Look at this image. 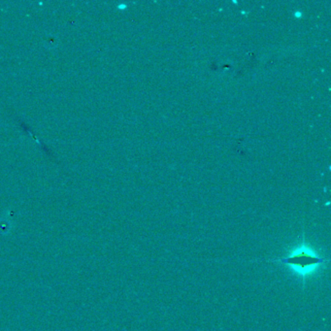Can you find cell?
I'll use <instances>...</instances> for the list:
<instances>
[{
  "label": "cell",
  "instance_id": "6da1fadb",
  "mask_svg": "<svg viewBox=\"0 0 331 331\" xmlns=\"http://www.w3.org/2000/svg\"><path fill=\"white\" fill-rule=\"evenodd\" d=\"M266 261L287 265L295 273L301 276L303 283H305L307 276L313 274L321 265L328 263L329 258L319 255L312 248H310L306 243L305 237L303 235L300 244H298V246H296L294 249L289 252L287 255L276 259H268Z\"/></svg>",
  "mask_w": 331,
  "mask_h": 331
}]
</instances>
